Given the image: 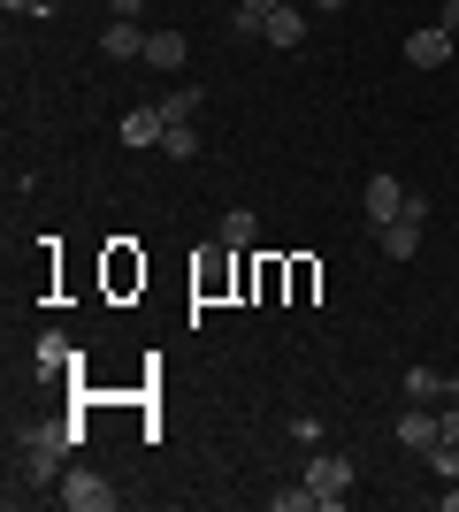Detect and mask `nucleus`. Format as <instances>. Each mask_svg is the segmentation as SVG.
Listing matches in <instances>:
<instances>
[{"instance_id":"nucleus-16","label":"nucleus","mask_w":459,"mask_h":512,"mask_svg":"<svg viewBox=\"0 0 459 512\" xmlns=\"http://www.w3.org/2000/svg\"><path fill=\"white\" fill-rule=\"evenodd\" d=\"M268 8H276V0H245L238 16H230V31H238V39H261V23H268Z\"/></svg>"},{"instance_id":"nucleus-14","label":"nucleus","mask_w":459,"mask_h":512,"mask_svg":"<svg viewBox=\"0 0 459 512\" xmlns=\"http://www.w3.org/2000/svg\"><path fill=\"white\" fill-rule=\"evenodd\" d=\"M406 398H414V406H437V398H444V375H437V367H406Z\"/></svg>"},{"instance_id":"nucleus-3","label":"nucleus","mask_w":459,"mask_h":512,"mask_svg":"<svg viewBox=\"0 0 459 512\" xmlns=\"http://www.w3.org/2000/svg\"><path fill=\"white\" fill-rule=\"evenodd\" d=\"M54 505H69V512H115V482H108V474H92V467H69L62 482H54Z\"/></svg>"},{"instance_id":"nucleus-20","label":"nucleus","mask_w":459,"mask_h":512,"mask_svg":"<svg viewBox=\"0 0 459 512\" xmlns=\"http://www.w3.org/2000/svg\"><path fill=\"white\" fill-rule=\"evenodd\" d=\"M284 428H291V444H306V451L322 444V421H314V413H299V421H284Z\"/></svg>"},{"instance_id":"nucleus-1","label":"nucleus","mask_w":459,"mask_h":512,"mask_svg":"<svg viewBox=\"0 0 459 512\" xmlns=\"http://www.w3.org/2000/svg\"><path fill=\"white\" fill-rule=\"evenodd\" d=\"M77 436H85L77 421H31V428H16V451H23V482H39V490H54V482L69 474V451H77Z\"/></svg>"},{"instance_id":"nucleus-19","label":"nucleus","mask_w":459,"mask_h":512,"mask_svg":"<svg viewBox=\"0 0 459 512\" xmlns=\"http://www.w3.org/2000/svg\"><path fill=\"white\" fill-rule=\"evenodd\" d=\"M276 512H322V505H314V490L299 482V490H276Z\"/></svg>"},{"instance_id":"nucleus-11","label":"nucleus","mask_w":459,"mask_h":512,"mask_svg":"<svg viewBox=\"0 0 459 512\" xmlns=\"http://www.w3.org/2000/svg\"><path fill=\"white\" fill-rule=\"evenodd\" d=\"M31 360H39V375H69V360H77V344H69V329H46V337L31 344Z\"/></svg>"},{"instance_id":"nucleus-13","label":"nucleus","mask_w":459,"mask_h":512,"mask_svg":"<svg viewBox=\"0 0 459 512\" xmlns=\"http://www.w3.org/2000/svg\"><path fill=\"white\" fill-rule=\"evenodd\" d=\"M146 69H184V31H146Z\"/></svg>"},{"instance_id":"nucleus-21","label":"nucleus","mask_w":459,"mask_h":512,"mask_svg":"<svg viewBox=\"0 0 459 512\" xmlns=\"http://www.w3.org/2000/svg\"><path fill=\"white\" fill-rule=\"evenodd\" d=\"M108 16H123V23H138V16H146V0H108Z\"/></svg>"},{"instance_id":"nucleus-5","label":"nucleus","mask_w":459,"mask_h":512,"mask_svg":"<svg viewBox=\"0 0 459 512\" xmlns=\"http://www.w3.org/2000/svg\"><path fill=\"white\" fill-rule=\"evenodd\" d=\"M398 444H406V451H414V459H429V444H437V436H444V421H437V406H414V398H406V413H398Z\"/></svg>"},{"instance_id":"nucleus-23","label":"nucleus","mask_w":459,"mask_h":512,"mask_svg":"<svg viewBox=\"0 0 459 512\" xmlns=\"http://www.w3.org/2000/svg\"><path fill=\"white\" fill-rule=\"evenodd\" d=\"M437 23H444V31L459 39V0H444V16H437Z\"/></svg>"},{"instance_id":"nucleus-26","label":"nucleus","mask_w":459,"mask_h":512,"mask_svg":"<svg viewBox=\"0 0 459 512\" xmlns=\"http://www.w3.org/2000/svg\"><path fill=\"white\" fill-rule=\"evenodd\" d=\"M314 8H352V0H314Z\"/></svg>"},{"instance_id":"nucleus-17","label":"nucleus","mask_w":459,"mask_h":512,"mask_svg":"<svg viewBox=\"0 0 459 512\" xmlns=\"http://www.w3.org/2000/svg\"><path fill=\"white\" fill-rule=\"evenodd\" d=\"M161 115H169V123H192L199 115V85H176L169 100H161Z\"/></svg>"},{"instance_id":"nucleus-4","label":"nucleus","mask_w":459,"mask_h":512,"mask_svg":"<svg viewBox=\"0 0 459 512\" xmlns=\"http://www.w3.org/2000/svg\"><path fill=\"white\" fill-rule=\"evenodd\" d=\"M421 230H429V199L414 192L398 222H383V253H391V260H414L421 253Z\"/></svg>"},{"instance_id":"nucleus-8","label":"nucleus","mask_w":459,"mask_h":512,"mask_svg":"<svg viewBox=\"0 0 459 512\" xmlns=\"http://www.w3.org/2000/svg\"><path fill=\"white\" fill-rule=\"evenodd\" d=\"M406 62L414 69H444L452 62V31H444V23H421L414 39H406Z\"/></svg>"},{"instance_id":"nucleus-7","label":"nucleus","mask_w":459,"mask_h":512,"mask_svg":"<svg viewBox=\"0 0 459 512\" xmlns=\"http://www.w3.org/2000/svg\"><path fill=\"white\" fill-rule=\"evenodd\" d=\"M115 138H123L131 153H146V146H161V138H169V115H161V107H131V115L115 123Z\"/></svg>"},{"instance_id":"nucleus-18","label":"nucleus","mask_w":459,"mask_h":512,"mask_svg":"<svg viewBox=\"0 0 459 512\" xmlns=\"http://www.w3.org/2000/svg\"><path fill=\"white\" fill-rule=\"evenodd\" d=\"M429 467H437V482H459V444L437 436V444H429Z\"/></svg>"},{"instance_id":"nucleus-6","label":"nucleus","mask_w":459,"mask_h":512,"mask_svg":"<svg viewBox=\"0 0 459 512\" xmlns=\"http://www.w3.org/2000/svg\"><path fill=\"white\" fill-rule=\"evenodd\" d=\"M406 184H398V176H368V192H360V207H368V222L375 230H383V222H398V214H406Z\"/></svg>"},{"instance_id":"nucleus-24","label":"nucleus","mask_w":459,"mask_h":512,"mask_svg":"<svg viewBox=\"0 0 459 512\" xmlns=\"http://www.w3.org/2000/svg\"><path fill=\"white\" fill-rule=\"evenodd\" d=\"M444 406H459V375H444Z\"/></svg>"},{"instance_id":"nucleus-25","label":"nucleus","mask_w":459,"mask_h":512,"mask_svg":"<svg viewBox=\"0 0 459 512\" xmlns=\"http://www.w3.org/2000/svg\"><path fill=\"white\" fill-rule=\"evenodd\" d=\"M444 512H459V482H444Z\"/></svg>"},{"instance_id":"nucleus-22","label":"nucleus","mask_w":459,"mask_h":512,"mask_svg":"<svg viewBox=\"0 0 459 512\" xmlns=\"http://www.w3.org/2000/svg\"><path fill=\"white\" fill-rule=\"evenodd\" d=\"M437 421H444V444H459V406H444Z\"/></svg>"},{"instance_id":"nucleus-15","label":"nucleus","mask_w":459,"mask_h":512,"mask_svg":"<svg viewBox=\"0 0 459 512\" xmlns=\"http://www.w3.org/2000/svg\"><path fill=\"white\" fill-rule=\"evenodd\" d=\"M161 153H169V161H199V130H192V123H169Z\"/></svg>"},{"instance_id":"nucleus-2","label":"nucleus","mask_w":459,"mask_h":512,"mask_svg":"<svg viewBox=\"0 0 459 512\" xmlns=\"http://www.w3.org/2000/svg\"><path fill=\"white\" fill-rule=\"evenodd\" d=\"M352 482H360V467H352L345 451H322V444L306 451V490H314V505H322V512H337V505H345V497H352Z\"/></svg>"},{"instance_id":"nucleus-12","label":"nucleus","mask_w":459,"mask_h":512,"mask_svg":"<svg viewBox=\"0 0 459 512\" xmlns=\"http://www.w3.org/2000/svg\"><path fill=\"white\" fill-rule=\"evenodd\" d=\"M222 245H230V253H245V245H253V237H261V214H253V207H230V214H222Z\"/></svg>"},{"instance_id":"nucleus-9","label":"nucleus","mask_w":459,"mask_h":512,"mask_svg":"<svg viewBox=\"0 0 459 512\" xmlns=\"http://www.w3.org/2000/svg\"><path fill=\"white\" fill-rule=\"evenodd\" d=\"M100 54H108V62H146V31H138V23H123V16H108Z\"/></svg>"},{"instance_id":"nucleus-10","label":"nucleus","mask_w":459,"mask_h":512,"mask_svg":"<svg viewBox=\"0 0 459 512\" xmlns=\"http://www.w3.org/2000/svg\"><path fill=\"white\" fill-rule=\"evenodd\" d=\"M261 39H268V46H284V54H291V46L306 39V8H291V0H276V8H268V23H261Z\"/></svg>"}]
</instances>
